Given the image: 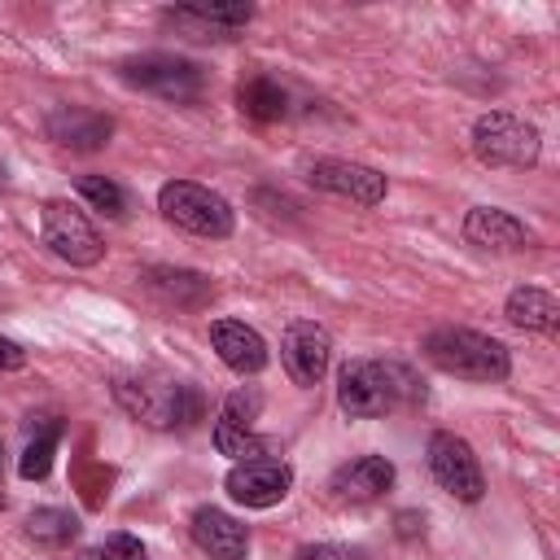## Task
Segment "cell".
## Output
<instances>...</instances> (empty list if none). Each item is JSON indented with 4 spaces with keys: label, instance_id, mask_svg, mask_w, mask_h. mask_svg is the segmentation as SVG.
<instances>
[{
    "label": "cell",
    "instance_id": "3",
    "mask_svg": "<svg viewBox=\"0 0 560 560\" xmlns=\"http://www.w3.org/2000/svg\"><path fill=\"white\" fill-rule=\"evenodd\" d=\"M158 210L175 223V228H184V232H192V236H214V241H223V236H232V206L219 197V192H210V188H201V184H192V179H171V184H162V192H158Z\"/></svg>",
    "mask_w": 560,
    "mask_h": 560
},
{
    "label": "cell",
    "instance_id": "17",
    "mask_svg": "<svg viewBox=\"0 0 560 560\" xmlns=\"http://www.w3.org/2000/svg\"><path fill=\"white\" fill-rule=\"evenodd\" d=\"M241 109L249 118H258V122H271V118H284L289 96H284V88L276 79H249L241 88Z\"/></svg>",
    "mask_w": 560,
    "mask_h": 560
},
{
    "label": "cell",
    "instance_id": "27",
    "mask_svg": "<svg viewBox=\"0 0 560 560\" xmlns=\"http://www.w3.org/2000/svg\"><path fill=\"white\" fill-rule=\"evenodd\" d=\"M83 560H105V556H101V551H88V556H83Z\"/></svg>",
    "mask_w": 560,
    "mask_h": 560
},
{
    "label": "cell",
    "instance_id": "10",
    "mask_svg": "<svg viewBox=\"0 0 560 560\" xmlns=\"http://www.w3.org/2000/svg\"><path fill=\"white\" fill-rule=\"evenodd\" d=\"M311 184L324 188V192H337V197H350V201H363V206H376L385 197V175L363 166V162H341V158H324L311 166Z\"/></svg>",
    "mask_w": 560,
    "mask_h": 560
},
{
    "label": "cell",
    "instance_id": "22",
    "mask_svg": "<svg viewBox=\"0 0 560 560\" xmlns=\"http://www.w3.org/2000/svg\"><path fill=\"white\" fill-rule=\"evenodd\" d=\"M79 192H83L101 214H109V219H122V210H127V192H122L109 175H79Z\"/></svg>",
    "mask_w": 560,
    "mask_h": 560
},
{
    "label": "cell",
    "instance_id": "15",
    "mask_svg": "<svg viewBox=\"0 0 560 560\" xmlns=\"http://www.w3.org/2000/svg\"><path fill=\"white\" fill-rule=\"evenodd\" d=\"M516 328H529V332H556L560 324V302L547 293V289H512L508 298V311H503Z\"/></svg>",
    "mask_w": 560,
    "mask_h": 560
},
{
    "label": "cell",
    "instance_id": "13",
    "mask_svg": "<svg viewBox=\"0 0 560 560\" xmlns=\"http://www.w3.org/2000/svg\"><path fill=\"white\" fill-rule=\"evenodd\" d=\"M192 542L214 556V560H245L249 556V534L241 521H232L219 508H201L192 512Z\"/></svg>",
    "mask_w": 560,
    "mask_h": 560
},
{
    "label": "cell",
    "instance_id": "20",
    "mask_svg": "<svg viewBox=\"0 0 560 560\" xmlns=\"http://www.w3.org/2000/svg\"><path fill=\"white\" fill-rule=\"evenodd\" d=\"M214 446H219V455H232L236 464H245V459H267V442H262L254 429H241V424H228V420L214 424Z\"/></svg>",
    "mask_w": 560,
    "mask_h": 560
},
{
    "label": "cell",
    "instance_id": "23",
    "mask_svg": "<svg viewBox=\"0 0 560 560\" xmlns=\"http://www.w3.org/2000/svg\"><path fill=\"white\" fill-rule=\"evenodd\" d=\"M258 407H262V394H258V389H236V394L223 402V420H228V424L249 429V424H254V416H258Z\"/></svg>",
    "mask_w": 560,
    "mask_h": 560
},
{
    "label": "cell",
    "instance_id": "25",
    "mask_svg": "<svg viewBox=\"0 0 560 560\" xmlns=\"http://www.w3.org/2000/svg\"><path fill=\"white\" fill-rule=\"evenodd\" d=\"M298 560H368L359 547H337V542H311L298 551Z\"/></svg>",
    "mask_w": 560,
    "mask_h": 560
},
{
    "label": "cell",
    "instance_id": "12",
    "mask_svg": "<svg viewBox=\"0 0 560 560\" xmlns=\"http://www.w3.org/2000/svg\"><path fill=\"white\" fill-rule=\"evenodd\" d=\"M210 341H214L219 359H223L236 376H254V372L267 368V341H262L249 324H241V319H214V324H210Z\"/></svg>",
    "mask_w": 560,
    "mask_h": 560
},
{
    "label": "cell",
    "instance_id": "4",
    "mask_svg": "<svg viewBox=\"0 0 560 560\" xmlns=\"http://www.w3.org/2000/svg\"><path fill=\"white\" fill-rule=\"evenodd\" d=\"M472 153L486 166H534L538 162V127L508 109H490L472 127Z\"/></svg>",
    "mask_w": 560,
    "mask_h": 560
},
{
    "label": "cell",
    "instance_id": "2",
    "mask_svg": "<svg viewBox=\"0 0 560 560\" xmlns=\"http://www.w3.org/2000/svg\"><path fill=\"white\" fill-rule=\"evenodd\" d=\"M424 359L451 376H464V381H503L512 359H508V346L486 337V332H472V328H438L424 337Z\"/></svg>",
    "mask_w": 560,
    "mask_h": 560
},
{
    "label": "cell",
    "instance_id": "26",
    "mask_svg": "<svg viewBox=\"0 0 560 560\" xmlns=\"http://www.w3.org/2000/svg\"><path fill=\"white\" fill-rule=\"evenodd\" d=\"M26 363V350L13 337H0V372H18Z\"/></svg>",
    "mask_w": 560,
    "mask_h": 560
},
{
    "label": "cell",
    "instance_id": "21",
    "mask_svg": "<svg viewBox=\"0 0 560 560\" xmlns=\"http://www.w3.org/2000/svg\"><path fill=\"white\" fill-rule=\"evenodd\" d=\"M179 22H201V26H245L249 18H254V9L249 4H184L179 13H175Z\"/></svg>",
    "mask_w": 560,
    "mask_h": 560
},
{
    "label": "cell",
    "instance_id": "6",
    "mask_svg": "<svg viewBox=\"0 0 560 560\" xmlns=\"http://www.w3.org/2000/svg\"><path fill=\"white\" fill-rule=\"evenodd\" d=\"M44 245L57 258H66L70 267H92L105 254V241L96 236V228L83 219V210L66 206V201L44 206Z\"/></svg>",
    "mask_w": 560,
    "mask_h": 560
},
{
    "label": "cell",
    "instance_id": "16",
    "mask_svg": "<svg viewBox=\"0 0 560 560\" xmlns=\"http://www.w3.org/2000/svg\"><path fill=\"white\" fill-rule=\"evenodd\" d=\"M48 131L70 149H101L109 140V118L88 114V109H61V114H52Z\"/></svg>",
    "mask_w": 560,
    "mask_h": 560
},
{
    "label": "cell",
    "instance_id": "1",
    "mask_svg": "<svg viewBox=\"0 0 560 560\" xmlns=\"http://www.w3.org/2000/svg\"><path fill=\"white\" fill-rule=\"evenodd\" d=\"M416 398V381L407 368L398 363H376V359H354L341 368L337 376V402L346 416L354 420H372V416H385L402 402Z\"/></svg>",
    "mask_w": 560,
    "mask_h": 560
},
{
    "label": "cell",
    "instance_id": "9",
    "mask_svg": "<svg viewBox=\"0 0 560 560\" xmlns=\"http://www.w3.org/2000/svg\"><path fill=\"white\" fill-rule=\"evenodd\" d=\"M328 354H332V341L319 324H311V319L289 324V332L280 341V359H284V372L298 385H315L328 372Z\"/></svg>",
    "mask_w": 560,
    "mask_h": 560
},
{
    "label": "cell",
    "instance_id": "5",
    "mask_svg": "<svg viewBox=\"0 0 560 560\" xmlns=\"http://www.w3.org/2000/svg\"><path fill=\"white\" fill-rule=\"evenodd\" d=\"M122 79L144 88V92H158L166 101H197L201 96V70L184 57H171V52H144V57L122 61Z\"/></svg>",
    "mask_w": 560,
    "mask_h": 560
},
{
    "label": "cell",
    "instance_id": "8",
    "mask_svg": "<svg viewBox=\"0 0 560 560\" xmlns=\"http://www.w3.org/2000/svg\"><path fill=\"white\" fill-rule=\"evenodd\" d=\"M228 494L236 499V503H245V508H271V503H280L284 494H289V486H293V468L284 464V459H245V464H236L232 472H228Z\"/></svg>",
    "mask_w": 560,
    "mask_h": 560
},
{
    "label": "cell",
    "instance_id": "24",
    "mask_svg": "<svg viewBox=\"0 0 560 560\" xmlns=\"http://www.w3.org/2000/svg\"><path fill=\"white\" fill-rule=\"evenodd\" d=\"M101 556H105V560H149L144 542H140V538H131V534H109Z\"/></svg>",
    "mask_w": 560,
    "mask_h": 560
},
{
    "label": "cell",
    "instance_id": "18",
    "mask_svg": "<svg viewBox=\"0 0 560 560\" xmlns=\"http://www.w3.org/2000/svg\"><path fill=\"white\" fill-rule=\"evenodd\" d=\"M57 438H61V420H48V424L26 442L22 464H18V472H22L26 481H44V477H48V468H52V451H57Z\"/></svg>",
    "mask_w": 560,
    "mask_h": 560
},
{
    "label": "cell",
    "instance_id": "7",
    "mask_svg": "<svg viewBox=\"0 0 560 560\" xmlns=\"http://www.w3.org/2000/svg\"><path fill=\"white\" fill-rule=\"evenodd\" d=\"M429 472H433V481H438L446 494H455V499H464V503H477L481 490H486L481 464H477L472 446H468L464 438L446 433V429L429 438Z\"/></svg>",
    "mask_w": 560,
    "mask_h": 560
},
{
    "label": "cell",
    "instance_id": "19",
    "mask_svg": "<svg viewBox=\"0 0 560 560\" xmlns=\"http://www.w3.org/2000/svg\"><path fill=\"white\" fill-rule=\"evenodd\" d=\"M26 534H31L35 542L61 547V542H70V538L79 534V516L66 512V508H39V512H31V521H26Z\"/></svg>",
    "mask_w": 560,
    "mask_h": 560
},
{
    "label": "cell",
    "instance_id": "11",
    "mask_svg": "<svg viewBox=\"0 0 560 560\" xmlns=\"http://www.w3.org/2000/svg\"><path fill=\"white\" fill-rule=\"evenodd\" d=\"M389 486H394V464H389L385 455H359V459L341 464V468L332 472V481H328V490H332L337 499H346V503H372V499H381Z\"/></svg>",
    "mask_w": 560,
    "mask_h": 560
},
{
    "label": "cell",
    "instance_id": "14",
    "mask_svg": "<svg viewBox=\"0 0 560 560\" xmlns=\"http://www.w3.org/2000/svg\"><path fill=\"white\" fill-rule=\"evenodd\" d=\"M464 236H468L472 245H481V249H525V245H529L525 223H521L516 214H508V210H494V206L468 210Z\"/></svg>",
    "mask_w": 560,
    "mask_h": 560
}]
</instances>
